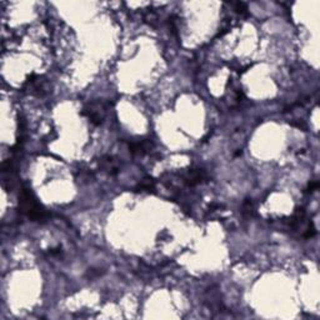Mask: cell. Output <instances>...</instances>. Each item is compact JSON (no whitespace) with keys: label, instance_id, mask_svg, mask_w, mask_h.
Segmentation results:
<instances>
[{"label":"cell","instance_id":"6da1fadb","mask_svg":"<svg viewBox=\"0 0 320 320\" xmlns=\"http://www.w3.org/2000/svg\"><path fill=\"white\" fill-rule=\"evenodd\" d=\"M19 209L29 219L41 220L48 217V213L36 200L35 195L27 186H23L19 193Z\"/></svg>","mask_w":320,"mask_h":320},{"label":"cell","instance_id":"7a4b0ae2","mask_svg":"<svg viewBox=\"0 0 320 320\" xmlns=\"http://www.w3.org/2000/svg\"><path fill=\"white\" fill-rule=\"evenodd\" d=\"M109 104L104 103V101L98 100V101H92V103L88 104L87 106L83 110V115L88 116L89 120L92 121L94 125H100L103 123L104 118L106 115V110H108Z\"/></svg>","mask_w":320,"mask_h":320},{"label":"cell","instance_id":"3957f363","mask_svg":"<svg viewBox=\"0 0 320 320\" xmlns=\"http://www.w3.org/2000/svg\"><path fill=\"white\" fill-rule=\"evenodd\" d=\"M129 150L132 154L134 155H145L149 153L153 148V143L149 139H142V140H133L128 144Z\"/></svg>","mask_w":320,"mask_h":320},{"label":"cell","instance_id":"277c9868","mask_svg":"<svg viewBox=\"0 0 320 320\" xmlns=\"http://www.w3.org/2000/svg\"><path fill=\"white\" fill-rule=\"evenodd\" d=\"M99 168L103 171H106L110 175H116L120 170L119 166V160L116 158L110 157V155H105V157L100 158L99 160Z\"/></svg>","mask_w":320,"mask_h":320},{"label":"cell","instance_id":"5b68a950","mask_svg":"<svg viewBox=\"0 0 320 320\" xmlns=\"http://www.w3.org/2000/svg\"><path fill=\"white\" fill-rule=\"evenodd\" d=\"M205 178H207V175H205V171L203 170V169H195V170H189L188 173L184 175V181H185L188 185L193 186L202 183Z\"/></svg>","mask_w":320,"mask_h":320},{"label":"cell","instance_id":"8992f818","mask_svg":"<svg viewBox=\"0 0 320 320\" xmlns=\"http://www.w3.org/2000/svg\"><path fill=\"white\" fill-rule=\"evenodd\" d=\"M234 7H235V10L238 13H240V14H245L246 13V5L244 4V3H235V4H234Z\"/></svg>","mask_w":320,"mask_h":320},{"label":"cell","instance_id":"52a82bcc","mask_svg":"<svg viewBox=\"0 0 320 320\" xmlns=\"http://www.w3.org/2000/svg\"><path fill=\"white\" fill-rule=\"evenodd\" d=\"M318 186H319L318 181H315V183H310L309 184V190L308 191H314V189H318Z\"/></svg>","mask_w":320,"mask_h":320}]
</instances>
